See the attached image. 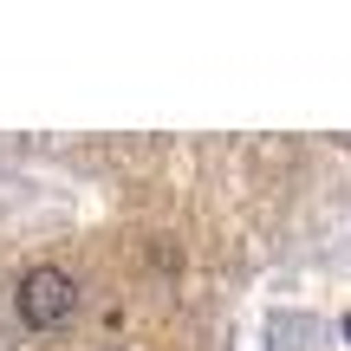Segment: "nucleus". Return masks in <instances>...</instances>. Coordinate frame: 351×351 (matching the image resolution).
<instances>
[{
  "mask_svg": "<svg viewBox=\"0 0 351 351\" xmlns=\"http://www.w3.org/2000/svg\"><path fill=\"white\" fill-rule=\"evenodd\" d=\"M72 313H78V280L72 274H59V267H33V274L20 280V319L33 332L65 326Z\"/></svg>",
  "mask_w": 351,
  "mask_h": 351,
  "instance_id": "nucleus-1",
  "label": "nucleus"
}]
</instances>
